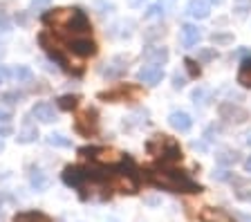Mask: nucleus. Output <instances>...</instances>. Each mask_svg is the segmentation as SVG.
<instances>
[{
    "instance_id": "f257e3e1",
    "label": "nucleus",
    "mask_w": 251,
    "mask_h": 222,
    "mask_svg": "<svg viewBox=\"0 0 251 222\" xmlns=\"http://www.w3.org/2000/svg\"><path fill=\"white\" fill-rule=\"evenodd\" d=\"M43 21L45 25L54 27L56 32L68 34V38H76V36H90V21L85 18V14L81 9H72V7H65V9H54L43 14Z\"/></svg>"
},
{
    "instance_id": "f03ea898",
    "label": "nucleus",
    "mask_w": 251,
    "mask_h": 222,
    "mask_svg": "<svg viewBox=\"0 0 251 222\" xmlns=\"http://www.w3.org/2000/svg\"><path fill=\"white\" fill-rule=\"evenodd\" d=\"M148 182H152L155 186L171 191V193H200L202 186L184 171H177L173 166H166L162 171H148Z\"/></svg>"
},
{
    "instance_id": "7ed1b4c3",
    "label": "nucleus",
    "mask_w": 251,
    "mask_h": 222,
    "mask_svg": "<svg viewBox=\"0 0 251 222\" xmlns=\"http://www.w3.org/2000/svg\"><path fill=\"white\" fill-rule=\"evenodd\" d=\"M148 150L162 159L164 166H173L175 162H179V159H182L179 144L175 142V139L166 137V135H155V137L148 142Z\"/></svg>"
},
{
    "instance_id": "20e7f679",
    "label": "nucleus",
    "mask_w": 251,
    "mask_h": 222,
    "mask_svg": "<svg viewBox=\"0 0 251 222\" xmlns=\"http://www.w3.org/2000/svg\"><path fill=\"white\" fill-rule=\"evenodd\" d=\"M38 43H41L43 48H45V52L50 54V56H52L58 65H63V68L68 70V72H76V74L83 72V68H78V65H74V63H72V58L68 56L70 49H68V48H63L61 43H58L56 38H54L50 32H43L41 36H38Z\"/></svg>"
},
{
    "instance_id": "39448f33",
    "label": "nucleus",
    "mask_w": 251,
    "mask_h": 222,
    "mask_svg": "<svg viewBox=\"0 0 251 222\" xmlns=\"http://www.w3.org/2000/svg\"><path fill=\"white\" fill-rule=\"evenodd\" d=\"M78 153L85 155L92 162H97V164H108V166L124 164V159H126L124 153H119L117 148H108V146H85Z\"/></svg>"
},
{
    "instance_id": "423d86ee",
    "label": "nucleus",
    "mask_w": 251,
    "mask_h": 222,
    "mask_svg": "<svg viewBox=\"0 0 251 222\" xmlns=\"http://www.w3.org/2000/svg\"><path fill=\"white\" fill-rule=\"evenodd\" d=\"M108 186L112 191H119V193H137V186H139V182H137V175L132 173V171H115V173L110 175Z\"/></svg>"
},
{
    "instance_id": "0eeeda50",
    "label": "nucleus",
    "mask_w": 251,
    "mask_h": 222,
    "mask_svg": "<svg viewBox=\"0 0 251 222\" xmlns=\"http://www.w3.org/2000/svg\"><path fill=\"white\" fill-rule=\"evenodd\" d=\"M97 110L94 108H85L81 115L76 117V122H74V128H76L83 137H90V135H94L97 132V128H99V119H97Z\"/></svg>"
},
{
    "instance_id": "6e6552de",
    "label": "nucleus",
    "mask_w": 251,
    "mask_h": 222,
    "mask_svg": "<svg viewBox=\"0 0 251 222\" xmlns=\"http://www.w3.org/2000/svg\"><path fill=\"white\" fill-rule=\"evenodd\" d=\"M68 49H70V54L88 58V56H94V54H97V43H94L90 36H76V38H70L68 41Z\"/></svg>"
},
{
    "instance_id": "1a4fd4ad",
    "label": "nucleus",
    "mask_w": 251,
    "mask_h": 222,
    "mask_svg": "<svg viewBox=\"0 0 251 222\" xmlns=\"http://www.w3.org/2000/svg\"><path fill=\"white\" fill-rule=\"evenodd\" d=\"M218 112H220V117H222V119H226V122H235V123H242V122H247V119H249V112H247L245 108L231 103V101L220 103Z\"/></svg>"
},
{
    "instance_id": "9d476101",
    "label": "nucleus",
    "mask_w": 251,
    "mask_h": 222,
    "mask_svg": "<svg viewBox=\"0 0 251 222\" xmlns=\"http://www.w3.org/2000/svg\"><path fill=\"white\" fill-rule=\"evenodd\" d=\"M126 70H128V56L119 54V56H112L108 63H105L103 76L105 79H119L121 74H126Z\"/></svg>"
},
{
    "instance_id": "9b49d317",
    "label": "nucleus",
    "mask_w": 251,
    "mask_h": 222,
    "mask_svg": "<svg viewBox=\"0 0 251 222\" xmlns=\"http://www.w3.org/2000/svg\"><path fill=\"white\" fill-rule=\"evenodd\" d=\"M139 81L141 83H146V85H157L159 81L164 79V68L159 63H148L144 65V68L139 70Z\"/></svg>"
},
{
    "instance_id": "f8f14e48",
    "label": "nucleus",
    "mask_w": 251,
    "mask_h": 222,
    "mask_svg": "<svg viewBox=\"0 0 251 222\" xmlns=\"http://www.w3.org/2000/svg\"><path fill=\"white\" fill-rule=\"evenodd\" d=\"M31 117H36L38 122L43 123H52L56 122V108L52 103H47V101H41V103H36L31 108Z\"/></svg>"
},
{
    "instance_id": "ddd939ff",
    "label": "nucleus",
    "mask_w": 251,
    "mask_h": 222,
    "mask_svg": "<svg viewBox=\"0 0 251 222\" xmlns=\"http://www.w3.org/2000/svg\"><path fill=\"white\" fill-rule=\"evenodd\" d=\"M168 123H171L175 130L179 132H188L191 130V126H193V119H191V115L184 110H175L168 115Z\"/></svg>"
},
{
    "instance_id": "4468645a",
    "label": "nucleus",
    "mask_w": 251,
    "mask_h": 222,
    "mask_svg": "<svg viewBox=\"0 0 251 222\" xmlns=\"http://www.w3.org/2000/svg\"><path fill=\"white\" fill-rule=\"evenodd\" d=\"M186 14H188V16H193V18H198V21L209 18V14H211L209 0H188Z\"/></svg>"
},
{
    "instance_id": "2eb2a0df",
    "label": "nucleus",
    "mask_w": 251,
    "mask_h": 222,
    "mask_svg": "<svg viewBox=\"0 0 251 222\" xmlns=\"http://www.w3.org/2000/svg\"><path fill=\"white\" fill-rule=\"evenodd\" d=\"M200 41H202V29H200L198 25L186 23V25L182 27V43L186 48H193V45H198Z\"/></svg>"
},
{
    "instance_id": "dca6fc26",
    "label": "nucleus",
    "mask_w": 251,
    "mask_h": 222,
    "mask_svg": "<svg viewBox=\"0 0 251 222\" xmlns=\"http://www.w3.org/2000/svg\"><path fill=\"white\" fill-rule=\"evenodd\" d=\"M144 61L146 63H166L168 61V49L166 48H159V45H151V48L144 49Z\"/></svg>"
},
{
    "instance_id": "f3484780",
    "label": "nucleus",
    "mask_w": 251,
    "mask_h": 222,
    "mask_svg": "<svg viewBox=\"0 0 251 222\" xmlns=\"http://www.w3.org/2000/svg\"><path fill=\"white\" fill-rule=\"evenodd\" d=\"M200 220H202V222H235L226 211H222V209H211V206L202 209Z\"/></svg>"
},
{
    "instance_id": "a211bd4d",
    "label": "nucleus",
    "mask_w": 251,
    "mask_h": 222,
    "mask_svg": "<svg viewBox=\"0 0 251 222\" xmlns=\"http://www.w3.org/2000/svg\"><path fill=\"white\" fill-rule=\"evenodd\" d=\"M128 95H132L135 97L137 92L132 90V88H126V85H119L117 90H110V92H101L99 95V99H103V101H124Z\"/></svg>"
},
{
    "instance_id": "6ab92c4d",
    "label": "nucleus",
    "mask_w": 251,
    "mask_h": 222,
    "mask_svg": "<svg viewBox=\"0 0 251 222\" xmlns=\"http://www.w3.org/2000/svg\"><path fill=\"white\" fill-rule=\"evenodd\" d=\"M14 222H52V218H47L41 211H23V213H16Z\"/></svg>"
},
{
    "instance_id": "aec40b11",
    "label": "nucleus",
    "mask_w": 251,
    "mask_h": 222,
    "mask_svg": "<svg viewBox=\"0 0 251 222\" xmlns=\"http://www.w3.org/2000/svg\"><path fill=\"white\" fill-rule=\"evenodd\" d=\"M29 184H31V189L45 191L47 186H50V177H47L43 171H34V173L29 175Z\"/></svg>"
},
{
    "instance_id": "412c9836",
    "label": "nucleus",
    "mask_w": 251,
    "mask_h": 222,
    "mask_svg": "<svg viewBox=\"0 0 251 222\" xmlns=\"http://www.w3.org/2000/svg\"><path fill=\"white\" fill-rule=\"evenodd\" d=\"M215 162H218L220 166H233L240 162V155L235 153V150H222V153L215 155Z\"/></svg>"
},
{
    "instance_id": "4be33fe9",
    "label": "nucleus",
    "mask_w": 251,
    "mask_h": 222,
    "mask_svg": "<svg viewBox=\"0 0 251 222\" xmlns=\"http://www.w3.org/2000/svg\"><path fill=\"white\" fill-rule=\"evenodd\" d=\"M11 79L18 81V83H27V81L34 79V72H31L27 65H16V68L11 70Z\"/></svg>"
},
{
    "instance_id": "5701e85b",
    "label": "nucleus",
    "mask_w": 251,
    "mask_h": 222,
    "mask_svg": "<svg viewBox=\"0 0 251 222\" xmlns=\"http://www.w3.org/2000/svg\"><path fill=\"white\" fill-rule=\"evenodd\" d=\"M238 83L245 85V88H251V58L242 61L240 72H238Z\"/></svg>"
},
{
    "instance_id": "b1692460",
    "label": "nucleus",
    "mask_w": 251,
    "mask_h": 222,
    "mask_svg": "<svg viewBox=\"0 0 251 222\" xmlns=\"http://www.w3.org/2000/svg\"><path fill=\"white\" fill-rule=\"evenodd\" d=\"M47 144H50V146H56V148H70L72 146V139L61 135V132H52V135H47Z\"/></svg>"
},
{
    "instance_id": "393cba45",
    "label": "nucleus",
    "mask_w": 251,
    "mask_h": 222,
    "mask_svg": "<svg viewBox=\"0 0 251 222\" xmlns=\"http://www.w3.org/2000/svg\"><path fill=\"white\" fill-rule=\"evenodd\" d=\"M78 97L76 95H63V97H58V101H56V106L61 108V110H74V108L78 106Z\"/></svg>"
},
{
    "instance_id": "a878e982",
    "label": "nucleus",
    "mask_w": 251,
    "mask_h": 222,
    "mask_svg": "<svg viewBox=\"0 0 251 222\" xmlns=\"http://www.w3.org/2000/svg\"><path fill=\"white\" fill-rule=\"evenodd\" d=\"M38 137V128L36 126H25L21 132H18V144H29V142H34V139Z\"/></svg>"
},
{
    "instance_id": "bb28decb",
    "label": "nucleus",
    "mask_w": 251,
    "mask_h": 222,
    "mask_svg": "<svg viewBox=\"0 0 251 222\" xmlns=\"http://www.w3.org/2000/svg\"><path fill=\"white\" fill-rule=\"evenodd\" d=\"M209 95H211V92L206 90V88H195V90H193V103H195V106H198V103H200V106H204V103H206V99H209Z\"/></svg>"
},
{
    "instance_id": "cd10ccee",
    "label": "nucleus",
    "mask_w": 251,
    "mask_h": 222,
    "mask_svg": "<svg viewBox=\"0 0 251 222\" xmlns=\"http://www.w3.org/2000/svg\"><path fill=\"white\" fill-rule=\"evenodd\" d=\"M233 11L238 16H245L247 11H251V0H233Z\"/></svg>"
},
{
    "instance_id": "c85d7f7f",
    "label": "nucleus",
    "mask_w": 251,
    "mask_h": 222,
    "mask_svg": "<svg viewBox=\"0 0 251 222\" xmlns=\"http://www.w3.org/2000/svg\"><path fill=\"white\" fill-rule=\"evenodd\" d=\"M162 14H164V5H162V2H157V5L148 7V11L144 14V16H146V18H157V16H162Z\"/></svg>"
},
{
    "instance_id": "c756f323",
    "label": "nucleus",
    "mask_w": 251,
    "mask_h": 222,
    "mask_svg": "<svg viewBox=\"0 0 251 222\" xmlns=\"http://www.w3.org/2000/svg\"><path fill=\"white\" fill-rule=\"evenodd\" d=\"M213 43H215V45H226V43H233V34H213Z\"/></svg>"
},
{
    "instance_id": "7c9ffc66",
    "label": "nucleus",
    "mask_w": 251,
    "mask_h": 222,
    "mask_svg": "<svg viewBox=\"0 0 251 222\" xmlns=\"http://www.w3.org/2000/svg\"><path fill=\"white\" fill-rule=\"evenodd\" d=\"M184 63H186V70H188V74H191V76H198V74H200V68L195 65L193 58H186Z\"/></svg>"
},
{
    "instance_id": "2f4dec72",
    "label": "nucleus",
    "mask_w": 251,
    "mask_h": 222,
    "mask_svg": "<svg viewBox=\"0 0 251 222\" xmlns=\"http://www.w3.org/2000/svg\"><path fill=\"white\" fill-rule=\"evenodd\" d=\"M184 85H186V79H184L182 74H175V76H173V88H175V90H179V88H184Z\"/></svg>"
},
{
    "instance_id": "473e14b6",
    "label": "nucleus",
    "mask_w": 251,
    "mask_h": 222,
    "mask_svg": "<svg viewBox=\"0 0 251 222\" xmlns=\"http://www.w3.org/2000/svg\"><path fill=\"white\" fill-rule=\"evenodd\" d=\"M200 61H211V58H215V49H202V52L198 54Z\"/></svg>"
},
{
    "instance_id": "72a5a7b5",
    "label": "nucleus",
    "mask_w": 251,
    "mask_h": 222,
    "mask_svg": "<svg viewBox=\"0 0 251 222\" xmlns=\"http://www.w3.org/2000/svg\"><path fill=\"white\" fill-rule=\"evenodd\" d=\"M0 27L2 29H9V21H7V11H5V7L0 5Z\"/></svg>"
},
{
    "instance_id": "f704fd0d",
    "label": "nucleus",
    "mask_w": 251,
    "mask_h": 222,
    "mask_svg": "<svg viewBox=\"0 0 251 222\" xmlns=\"http://www.w3.org/2000/svg\"><path fill=\"white\" fill-rule=\"evenodd\" d=\"M9 135H11V128L9 126H2V128H0V150H2V146H5V142H2V139L9 137Z\"/></svg>"
},
{
    "instance_id": "c9c22d12",
    "label": "nucleus",
    "mask_w": 251,
    "mask_h": 222,
    "mask_svg": "<svg viewBox=\"0 0 251 222\" xmlns=\"http://www.w3.org/2000/svg\"><path fill=\"white\" fill-rule=\"evenodd\" d=\"M128 2V7H132V9H139V7H144L148 2V0H126Z\"/></svg>"
},
{
    "instance_id": "e433bc0d",
    "label": "nucleus",
    "mask_w": 251,
    "mask_h": 222,
    "mask_svg": "<svg viewBox=\"0 0 251 222\" xmlns=\"http://www.w3.org/2000/svg\"><path fill=\"white\" fill-rule=\"evenodd\" d=\"M9 76H11V72H9V70H7L5 65H0V83H5V81L9 79Z\"/></svg>"
},
{
    "instance_id": "4c0bfd02",
    "label": "nucleus",
    "mask_w": 251,
    "mask_h": 222,
    "mask_svg": "<svg viewBox=\"0 0 251 222\" xmlns=\"http://www.w3.org/2000/svg\"><path fill=\"white\" fill-rule=\"evenodd\" d=\"M7 119H11V110L0 106V122H7Z\"/></svg>"
},
{
    "instance_id": "58836bf2",
    "label": "nucleus",
    "mask_w": 251,
    "mask_h": 222,
    "mask_svg": "<svg viewBox=\"0 0 251 222\" xmlns=\"http://www.w3.org/2000/svg\"><path fill=\"white\" fill-rule=\"evenodd\" d=\"M45 5H50V0H34V2H31V9H41V7H45Z\"/></svg>"
},
{
    "instance_id": "ea45409f",
    "label": "nucleus",
    "mask_w": 251,
    "mask_h": 222,
    "mask_svg": "<svg viewBox=\"0 0 251 222\" xmlns=\"http://www.w3.org/2000/svg\"><path fill=\"white\" fill-rule=\"evenodd\" d=\"M213 177H218V180H222V182H225V180H229L231 175L226 173V171H218V173H213Z\"/></svg>"
},
{
    "instance_id": "a19ab883",
    "label": "nucleus",
    "mask_w": 251,
    "mask_h": 222,
    "mask_svg": "<svg viewBox=\"0 0 251 222\" xmlns=\"http://www.w3.org/2000/svg\"><path fill=\"white\" fill-rule=\"evenodd\" d=\"M238 197H240V200H245V202H251V193H249V191H238Z\"/></svg>"
},
{
    "instance_id": "79ce46f5",
    "label": "nucleus",
    "mask_w": 251,
    "mask_h": 222,
    "mask_svg": "<svg viewBox=\"0 0 251 222\" xmlns=\"http://www.w3.org/2000/svg\"><path fill=\"white\" fill-rule=\"evenodd\" d=\"M16 21L21 23V25H27V16H25V14H23V16H16Z\"/></svg>"
},
{
    "instance_id": "37998d69",
    "label": "nucleus",
    "mask_w": 251,
    "mask_h": 222,
    "mask_svg": "<svg viewBox=\"0 0 251 222\" xmlns=\"http://www.w3.org/2000/svg\"><path fill=\"white\" fill-rule=\"evenodd\" d=\"M245 169H247V171H249V173H251V157H249V159H247V162H245Z\"/></svg>"
},
{
    "instance_id": "c03bdc74",
    "label": "nucleus",
    "mask_w": 251,
    "mask_h": 222,
    "mask_svg": "<svg viewBox=\"0 0 251 222\" xmlns=\"http://www.w3.org/2000/svg\"><path fill=\"white\" fill-rule=\"evenodd\" d=\"M211 5H222V2H225V0H209Z\"/></svg>"
},
{
    "instance_id": "a18cd8bd",
    "label": "nucleus",
    "mask_w": 251,
    "mask_h": 222,
    "mask_svg": "<svg viewBox=\"0 0 251 222\" xmlns=\"http://www.w3.org/2000/svg\"><path fill=\"white\" fill-rule=\"evenodd\" d=\"M247 146L251 148V132H247Z\"/></svg>"
}]
</instances>
